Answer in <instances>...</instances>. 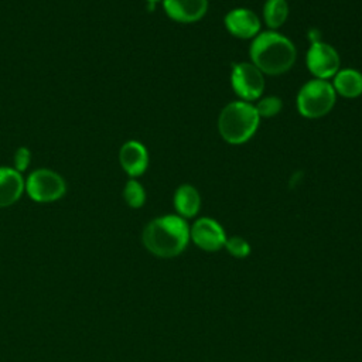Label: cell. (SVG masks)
Listing matches in <instances>:
<instances>
[{
    "instance_id": "cell-6",
    "label": "cell",
    "mask_w": 362,
    "mask_h": 362,
    "mask_svg": "<svg viewBox=\"0 0 362 362\" xmlns=\"http://www.w3.org/2000/svg\"><path fill=\"white\" fill-rule=\"evenodd\" d=\"M230 83L235 93L245 102L259 99L264 90V76L252 62L235 64L230 74Z\"/></svg>"
},
{
    "instance_id": "cell-1",
    "label": "cell",
    "mask_w": 362,
    "mask_h": 362,
    "mask_svg": "<svg viewBox=\"0 0 362 362\" xmlns=\"http://www.w3.org/2000/svg\"><path fill=\"white\" fill-rule=\"evenodd\" d=\"M146 249L158 257L180 255L189 240V226L180 215H165L148 222L143 230Z\"/></svg>"
},
{
    "instance_id": "cell-18",
    "label": "cell",
    "mask_w": 362,
    "mask_h": 362,
    "mask_svg": "<svg viewBox=\"0 0 362 362\" xmlns=\"http://www.w3.org/2000/svg\"><path fill=\"white\" fill-rule=\"evenodd\" d=\"M226 250L235 257H246L250 253L249 243L240 236H232L225 242Z\"/></svg>"
},
{
    "instance_id": "cell-14",
    "label": "cell",
    "mask_w": 362,
    "mask_h": 362,
    "mask_svg": "<svg viewBox=\"0 0 362 362\" xmlns=\"http://www.w3.org/2000/svg\"><path fill=\"white\" fill-rule=\"evenodd\" d=\"M174 206L181 218H192L198 214L201 206V197L195 187L182 184L174 194Z\"/></svg>"
},
{
    "instance_id": "cell-7",
    "label": "cell",
    "mask_w": 362,
    "mask_h": 362,
    "mask_svg": "<svg viewBox=\"0 0 362 362\" xmlns=\"http://www.w3.org/2000/svg\"><path fill=\"white\" fill-rule=\"evenodd\" d=\"M305 64L317 79L327 81L339 71V55L332 45L314 40L307 51Z\"/></svg>"
},
{
    "instance_id": "cell-5",
    "label": "cell",
    "mask_w": 362,
    "mask_h": 362,
    "mask_svg": "<svg viewBox=\"0 0 362 362\" xmlns=\"http://www.w3.org/2000/svg\"><path fill=\"white\" fill-rule=\"evenodd\" d=\"M24 189L35 202H54L64 197L66 184L58 173L48 168H38L27 177Z\"/></svg>"
},
{
    "instance_id": "cell-20",
    "label": "cell",
    "mask_w": 362,
    "mask_h": 362,
    "mask_svg": "<svg viewBox=\"0 0 362 362\" xmlns=\"http://www.w3.org/2000/svg\"><path fill=\"white\" fill-rule=\"evenodd\" d=\"M157 1H160V0H147V3H148L150 7H154V4H156Z\"/></svg>"
},
{
    "instance_id": "cell-9",
    "label": "cell",
    "mask_w": 362,
    "mask_h": 362,
    "mask_svg": "<svg viewBox=\"0 0 362 362\" xmlns=\"http://www.w3.org/2000/svg\"><path fill=\"white\" fill-rule=\"evenodd\" d=\"M226 30L238 38H253L260 31L259 17L249 8H235L225 16Z\"/></svg>"
},
{
    "instance_id": "cell-15",
    "label": "cell",
    "mask_w": 362,
    "mask_h": 362,
    "mask_svg": "<svg viewBox=\"0 0 362 362\" xmlns=\"http://www.w3.org/2000/svg\"><path fill=\"white\" fill-rule=\"evenodd\" d=\"M288 17V4L286 0H267L263 7V18L272 30L279 28Z\"/></svg>"
},
{
    "instance_id": "cell-11",
    "label": "cell",
    "mask_w": 362,
    "mask_h": 362,
    "mask_svg": "<svg viewBox=\"0 0 362 362\" xmlns=\"http://www.w3.org/2000/svg\"><path fill=\"white\" fill-rule=\"evenodd\" d=\"M119 161L127 175L136 178L141 175L148 165L147 148L140 141L129 140L120 147Z\"/></svg>"
},
{
    "instance_id": "cell-10",
    "label": "cell",
    "mask_w": 362,
    "mask_h": 362,
    "mask_svg": "<svg viewBox=\"0 0 362 362\" xmlns=\"http://www.w3.org/2000/svg\"><path fill=\"white\" fill-rule=\"evenodd\" d=\"M167 16L178 23H195L208 10V0H163Z\"/></svg>"
},
{
    "instance_id": "cell-4",
    "label": "cell",
    "mask_w": 362,
    "mask_h": 362,
    "mask_svg": "<svg viewBox=\"0 0 362 362\" xmlns=\"http://www.w3.org/2000/svg\"><path fill=\"white\" fill-rule=\"evenodd\" d=\"M334 86L324 79H311L303 85L297 95V110L307 119L327 115L335 105Z\"/></svg>"
},
{
    "instance_id": "cell-8",
    "label": "cell",
    "mask_w": 362,
    "mask_h": 362,
    "mask_svg": "<svg viewBox=\"0 0 362 362\" xmlns=\"http://www.w3.org/2000/svg\"><path fill=\"white\" fill-rule=\"evenodd\" d=\"M189 238L205 252H216L226 242L223 228L212 218H199L195 221L189 229Z\"/></svg>"
},
{
    "instance_id": "cell-2",
    "label": "cell",
    "mask_w": 362,
    "mask_h": 362,
    "mask_svg": "<svg viewBox=\"0 0 362 362\" xmlns=\"http://www.w3.org/2000/svg\"><path fill=\"white\" fill-rule=\"evenodd\" d=\"M252 64L267 75H281L296 62L294 44L280 33L266 31L255 37L250 44Z\"/></svg>"
},
{
    "instance_id": "cell-17",
    "label": "cell",
    "mask_w": 362,
    "mask_h": 362,
    "mask_svg": "<svg viewBox=\"0 0 362 362\" xmlns=\"http://www.w3.org/2000/svg\"><path fill=\"white\" fill-rule=\"evenodd\" d=\"M281 99L277 96H264L255 106L259 117H273L281 110Z\"/></svg>"
},
{
    "instance_id": "cell-3",
    "label": "cell",
    "mask_w": 362,
    "mask_h": 362,
    "mask_svg": "<svg viewBox=\"0 0 362 362\" xmlns=\"http://www.w3.org/2000/svg\"><path fill=\"white\" fill-rule=\"evenodd\" d=\"M259 122L260 117L252 103L235 100L222 109L218 117V130L226 143L242 144L256 133Z\"/></svg>"
},
{
    "instance_id": "cell-19",
    "label": "cell",
    "mask_w": 362,
    "mask_h": 362,
    "mask_svg": "<svg viewBox=\"0 0 362 362\" xmlns=\"http://www.w3.org/2000/svg\"><path fill=\"white\" fill-rule=\"evenodd\" d=\"M14 170H17L18 173L27 170V167L31 163V151L27 147H18L14 153Z\"/></svg>"
},
{
    "instance_id": "cell-13",
    "label": "cell",
    "mask_w": 362,
    "mask_h": 362,
    "mask_svg": "<svg viewBox=\"0 0 362 362\" xmlns=\"http://www.w3.org/2000/svg\"><path fill=\"white\" fill-rule=\"evenodd\" d=\"M332 86L335 93L344 98H358L362 95V74L352 68L341 69L335 74Z\"/></svg>"
},
{
    "instance_id": "cell-16",
    "label": "cell",
    "mask_w": 362,
    "mask_h": 362,
    "mask_svg": "<svg viewBox=\"0 0 362 362\" xmlns=\"http://www.w3.org/2000/svg\"><path fill=\"white\" fill-rule=\"evenodd\" d=\"M123 198L129 206L140 208L146 201V191L139 181H136L134 178H130L124 185Z\"/></svg>"
},
{
    "instance_id": "cell-12",
    "label": "cell",
    "mask_w": 362,
    "mask_h": 362,
    "mask_svg": "<svg viewBox=\"0 0 362 362\" xmlns=\"http://www.w3.org/2000/svg\"><path fill=\"white\" fill-rule=\"evenodd\" d=\"M24 192V180L21 173L11 167H0V208L17 202Z\"/></svg>"
}]
</instances>
